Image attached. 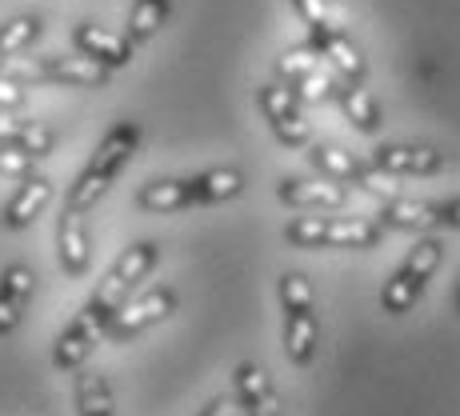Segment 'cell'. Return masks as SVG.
<instances>
[{
	"mask_svg": "<svg viewBox=\"0 0 460 416\" xmlns=\"http://www.w3.org/2000/svg\"><path fill=\"white\" fill-rule=\"evenodd\" d=\"M172 308H176L172 288H148V292H140V297L125 300V305L112 313L109 332L104 336L117 341V344H125V341H132V336H140L145 329H153V324H161L164 316H172Z\"/></svg>",
	"mask_w": 460,
	"mask_h": 416,
	"instance_id": "9",
	"label": "cell"
},
{
	"mask_svg": "<svg viewBox=\"0 0 460 416\" xmlns=\"http://www.w3.org/2000/svg\"><path fill=\"white\" fill-rule=\"evenodd\" d=\"M112 68L84 52H65V57H44V84H76V88H101L109 84Z\"/></svg>",
	"mask_w": 460,
	"mask_h": 416,
	"instance_id": "16",
	"label": "cell"
},
{
	"mask_svg": "<svg viewBox=\"0 0 460 416\" xmlns=\"http://www.w3.org/2000/svg\"><path fill=\"white\" fill-rule=\"evenodd\" d=\"M40 32H44V21H40L37 13H24V16H13V21H4V24H0V60L29 52L32 44L40 40Z\"/></svg>",
	"mask_w": 460,
	"mask_h": 416,
	"instance_id": "24",
	"label": "cell"
},
{
	"mask_svg": "<svg viewBox=\"0 0 460 416\" xmlns=\"http://www.w3.org/2000/svg\"><path fill=\"white\" fill-rule=\"evenodd\" d=\"M57 256L65 277H84L88 264H93V233H88L84 212L65 208L57 225Z\"/></svg>",
	"mask_w": 460,
	"mask_h": 416,
	"instance_id": "13",
	"label": "cell"
},
{
	"mask_svg": "<svg viewBox=\"0 0 460 416\" xmlns=\"http://www.w3.org/2000/svg\"><path fill=\"white\" fill-rule=\"evenodd\" d=\"M316 52H321L324 60L332 65V73L341 76V81H365L368 65H365V52L352 44V37L344 32V24H336V29H324L316 32V37H308Z\"/></svg>",
	"mask_w": 460,
	"mask_h": 416,
	"instance_id": "14",
	"label": "cell"
},
{
	"mask_svg": "<svg viewBox=\"0 0 460 416\" xmlns=\"http://www.w3.org/2000/svg\"><path fill=\"white\" fill-rule=\"evenodd\" d=\"M437 217H440V228H460V197L437 200Z\"/></svg>",
	"mask_w": 460,
	"mask_h": 416,
	"instance_id": "33",
	"label": "cell"
},
{
	"mask_svg": "<svg viewBox=\"0 0 460 416\" xmlns=\"http://www.w3.org/2000/svg\"><path fill=\"white\" fill-rule=\"evenodd\" d=\"M256 104H261V117L269 120L272 137H277L285 148L313 145V128H308V117L300 112V96L285 81H272V84L256 88Z\"/></svg>",
	"mask_w": 460,
	"mask_h": 416,
	"instance_id": "8",
	"label": "cell"
},
{
	"mask_svg": "<svg viewBox=\"0 0 460 416\" xmlns=\"http://www.w3.org/2000/svg\"><path fill=\"white\" fill-rule=\"evenodd\" d=\"M21 104H24V84L0 73V109L13 112V109H21Z\"/></svg>",
	"mask_w": 460,
	"mask_h": 416,
	"instance_id": "31",
	"label": "cell"
},
{
	"mask_svg": "<svg viewBox=\"0 0 460 416\" xmlns=\"http://www.w3.org/2000/svg\"><path fill=\"white\" fill-rule=\"evenodd\" d=\"M52 197V181L40 173H32L29 181H21V189L13 192V200L4 205V228H13V233H21V228H29L32 220H37V212L49 205Z\"/></svg>",
	"mask_w": 460,
	"mask_h": 416,
	"instance_id": "21",
	"label": "cell"
},
{
	"mask_svg": "<svg viewBox=\"0 0 460 416\" xmlns=\"http://www.w3.org/2000/svg\"><path fill=\"white\" fill-rule=\"evenodd\" d=\"M32 173H37V156L0 140V176H13V181H29Z\"/></svg>",
	"mask_w": 460,
	"mask_h": 416,
	"instance_id": "28",
	"label": "cell"
},
{
	"mask_svg": "<svg viewBox=\"0 0 460 416\" xmlns=\"http://www.w3.org/2000/svg\"><path fill=\"white\" fill-rule=\"evenodd\" d=\"M168 13H172V0H132V8H128V24H125V37H128L132 44L153 40L156 32L164 29Z\"/></svg>",
	"mask_w": 460,
	"mask_h": 416,
	"instance_id": "23",
	"label": "cell"
},
{
	"mask_svg": "<svg viewBox=\"0 0 460 416\" xmlns=\"http://www.w3.org/2000/svg\"><path fill=\"white\" fill-rule=\"evenodd\" d=\"M373 164L388 176H437L448 168V156L432 145H380L373 148Z\"/></svg>",
	"mask_w": 460,
	"mask_h": 416,
	"instance_id": "12",
	"label": "cell"
},
{
	"mask_svg": "<svg viewBox=\"0 0 460 416\" xmlns=\"http://www.w3.org/2000/svg\"><path fill=\"white\" fill-rule=\"evenodd\" d=\"M236 396H241L244 416H285V404H280L272 380L264 376V368L252 365V360L236 365Z\"/></svg>",
	"mask_w": 460,
	"mask_h": 416,
	"instance_id": "17",
	"label": "cell"
},
{
	"mask_svg": "<svg viewBox=\"0 0 460 416\" xmlns=\"http://www.w3.org/2000/svg\"><path fill=\"white\" fill-rule=\"evenodd\" d=\"M76 409L81 416H112V388L101 373H76Z\"/></svg>",
	"mask_w": 460,
	"mask_h": 416,
	"instance_id": "25",
	"label": "cell"
},
{
	"mask_svg": "<svg viewBox=\"0 0 460 416\" xmlns=\"http://www.w3.org/2000/svg\"><path fill=\"white\" fill-rule=\"evenodd\" d=\"M189 181H192V200H197V208L225 205V200L241 197V189H244L241 168H208V173H197V176H189Z\"/></svg>",
	"mask_w": 460,
	"mask_h": 416,
	"instance_id": "22",
	"label": "cell"
},
{
	"mask_svg": "<svg viewBox=\"0 0 460 416\" xmlns=\"http://www.w3.org/2000/svg\"><path fill=\"white\" fill-rule=\"evenodd\" d=\"M293 8H296V16L305 21V29H308V37H316V32H324V29H336V16H332V8H329V0H293Z\"/></svg>",
	"mask_w": 460,
	"mask_h": 416,
	"instance_id": "27",
	"label": "cell"
},
{
	"mask_svg": "<svg viewBox=\"0 0 460 416\" xmlns=\"http://www.w3.org/2000/svg\"><path fill=\"white\" fill-rule=\"evenodd\" d=\"M137 208L145 212H184L197 208L192 200V181L189 176H164V181H148L137 189Z\"/></svg>",
	"mask_w": 460,
	"mask_h": 416,
	"instance_id": "20",
	"label": "cell"
},
{
	"mask_svg": "<svg viewBox=\"0 0 460 416\" xmlns=\"http://www.w3.org/2000/svg\"><path fill=\"white\" fill-rule=\"evenodd\" d=\"M104 332H109V316H104L96 305H84L81 313L73 316V324H68V329L57 336V349H52V365H57L60 373H76V368H81L84 360H88L93 344L101 341Z\"/></svg>",
	"mask_w": 460,
	"mask_h": 416,
	"instance_id": "10",
	"label": "cell"
},
{
	"mask_svg": "<svg viewBox=\"0 0 460 416\" xmlns=\"http://www.w3.org/2000/svg\"><path fill=\"white\" fill-rule=\"evenodd\" d=\"M24 305H29V300H21V297H13V292L0 288V336H8L16 324H21Z\"/></svg>",
	"mask_w": 460,
	"mask_h": 416,
	"instance_id": "30",
	"label": "cell"
},
{
	"mask_svg": "<svg viewBox=\"0 0 460 416\" xmlns=\"http://www.w3.org/2000/svg\"><path fill=\"white\" fill-rule=\"evenodd\" d=\"M16 148H24V153H32L40 161V156H49L52 148H57V132L49 125H40V120H21V128H16Z\"/></svg>",
	"mask_w": 460,
	"mask_h": 416,
	"instance_id": "26",
	"label": "cell"
},
{
	"mask_svg": "<svg viewBox=\"0 0 460 416\" xmlns=\"http://www.w3.org/2000/svg\"><path fill=\"white\" fill-rule=\"evenodd\" d=\"M277 200L296 212H341L349 205V184H336L329 176L305 181V176H285L277 184Z\"/></svg>",
	"mask_w": 460,
	"mask_h": 416,
	"instance_id": "11",
	"label": "cell"
},
{
	"mask_svg": "<svg viewBox=\"0 0 460 416\" xmlns=\"http://www.w3.org/2000/svg\"><path fill=\"white\" fill-rule=\"evenodd\" d=\"M332 101L341 104V112L349 117V125L357 132H365V137H373V132H380V125H385L376 96L365 88V81H341V76H336V96Z\"/></svg>",
	"mask_w": 460,
	"mask_h": 416,
	"instance_id": "18",
	"label": "cell"
},
{
	"mask_svg": "<svg viewBox=\"0 0 460 416\" xmlns=\"http://www.w3.org/2000/svg\"><path fill=\"white\" fill-rule=\"evenodd\" d=\"M277 76L308 104H321V101H332L336 96L332 65L313 49V44H296V49H288L285 57L277 60Z\"/></svg>",
	"mask_w": 460,
	"mask_h": 416,
	"instance_id": "7",
	"label": "cell"
},
{
	"mask_svg": "<svg viewBox=\"0 0 460 416\" xmlns=\"http://www.w3.org/2000/svg\"><path fill=\"white\" fill-rule=\"evenodd\" d=\"M0 288L13 292V297H21V300H29L32 288H37V277H32L29 264H8L4 277H0Z\"/></svg>",
	"mask_w": 460,
	"mask_h": 416,
	"instance_id": "29",
	"label": "cell"
},
{
	"mask_svg": "<svg viewBox=\"0 0 460 416\" xmlns=\"http://www.w3.org/2000/svg\"><path fill=\"white\" fill-rule=\"evenodd\" d=\"M440 261H445V241H440V236H420L409 249V256L401 261V269L385 280V288H380V308L393 316L417 308V300L424 297V288H429L432 272L440 269Z\"/></svg>",
	"mask_w": 460,
	"mask_h": 416,
	"instance_id": "3",
	"label": "cell"
},
{
	"mask_svg": "<svg viewBox=\"0 0 460 416\" xmlns=\"http://www.w3.org/2000/svg\"><path fill=\"white\" fill-rule=\"evenodd\" d=\"M156 261H161V244H156V241L128 244V249L120 252V261L109 269V277L101 280V288L93 292V300H88V305H96L112 321V313H117V308L128 300V292L156 269Z\"/></svg>",
	"mask_w": 460,
	"mask_h": 416,
	"instance_id": "5",
	"label": "cell"
},
{
	"mask_svg": "<svg viewBox=\"0 0 460 416\" xmlns=\"http://www.w3.org/2000/svg\"><path fill=\"white\" fill-rule=\"evenodd\" d=\"M280 308H285V352L296 368L313 365L316 357V313H313V285L305 272L280 277Z\"/></svg>",
	"mask_w": 460,
	"mask_h": 416,
	"instance_id": "4",
	"label": "cell"
},
{
	"mask_svg": "<svg viewBox=\"0 0 460 416\" xmlns=\"http://www.w3.org/2000/svg\"><path fill=\"white\" fill-rule=\"evenodd\" d=\"M200 416H244L241 396H217L212 404H205V412H200Z\"/></svg>",
	"mask_w": 460,
	"mask_h": 416,
	"instance_id": "32",
	"label": "cell"
},
{
	"mask_svg": "<svg viewBox=\"0 0 460 416\" xmlns=\"http://www.w3.org/2000/svg\"><path fill=\"white\" fill-rule=\"evenodd\" d=\"M137 148H140V125L137 120H120V125H112L109 132H104L101 145H96V153L88 156V164L81 168V176L73 181V189H68V197H65V208H73V212L93 208L96 200L112 189V181L125 173V164L132 161Z\"/></svg>",
	"mask_w": 460,
	"mask_h": 416,
	"instance_id": "1",
	"label": "cell"
},
{
	"mask_svg": "<svg viewBox=\"0 0 460 416\" xmlns=\"http://www.w3.org/2000/svg\"><path fill=\"white\" fill-rule=\"evenodd\" d=\"M73 44H76V52H84V57L101 60V65H109V68H125L132 60V49H137L128 37H117V32H109L104 24H93V21L76 24Z\"/></svg>",
	"mask_w": 460,
	"mask_h": 416,
	"instance_id": "15",
	"label": "cell"
},
{
	"mask_svg": "<svg viewBox=\"0 0 460 416\" xmlns=\"http://www.w3.org/2000/svg\"><path fill=\"white\" fill-rule=\"evenodd\" d=\"M308 161H313V168L321 176H329L336 184H357V189H365L368 197H376V200L401 197L393 176L380 173L376 164L357 161L352 153H344V148H336V145H308Z\"/></svg>",
	"mask_w": 460,
	"mask_h": 416,
	"instance_id": "6",
	"label": "cell"
},
{
	"mask_svg": "<svg viewBox=\"0 0 460 416\" xmlns=\"http://www.w3.org/2000/svg\"><path fill=\"white\" fill-rule=\"evenodd\" d=\"M376 220L385 228H396V233H429V228H440L437 205L432 200H409V197L380 200Z\"/></svg>",
	"mask_w": 460,
	"mask_h": 416,
	"instance_id": "19",
	"label": "cell"
},
{
	"mask_svg": "<svg viewBox=\"0 0 460 416\" xmlns=\"http://www.w3.org/2000/svg\"><path fill=\"white\" fill-rule=\"evenodd\" d=\"M385 236L380 220L360 217H316V212H300L285 225V241L293 249H373Z\"/></svg>",
	"mask_w": 460,
	"mask_h": 416,
	"instance_id": "2",
	"label": "cell"
}]
</instances>
